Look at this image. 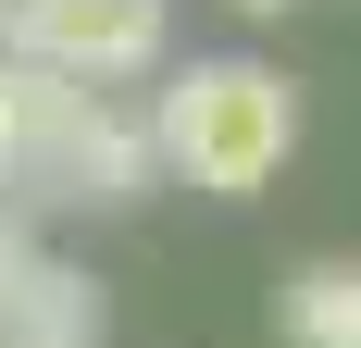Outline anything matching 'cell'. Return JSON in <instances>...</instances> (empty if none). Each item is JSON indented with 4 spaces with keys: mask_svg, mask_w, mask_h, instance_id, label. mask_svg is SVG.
<instances>
[{
    "mask_svg": "<svg viewBox=\"0 0 361 348\" xmlns=\"http://www.w3.org/2000/svg\"><path fill=\"white\" fill-rule=\"evenodd\" d=\"M0 37H13V63L63 75V87H125V75H162L175 25H162V0H0Z\"/></svg>",
    "mask_w": 361,
    "mask_h": 348,
    "instance_id": "3957f363",
    "label": "cell"
},
{
    "mask_svg": "<svg viewBox=\"0 0 361 348\" xmlns=\"http://www.w3.org/2000/svg\"><path fill=\"white\" fill-rule=\"evenodd\" d=\"M237 13H299V0H237Z\"/></svg>",
    "mask_w": 361,
    "mask_h": 348,
    "instance_id": "8992f818",
    "label": "cell"
},
{
    "mask_svg": "<svg viewBox=\"0 0 361 348\" xmlns=\"http://www.w3.org/2000/svg\"><path fill=\"white\" fill-rule=\"evenodd\" d=\"M274 336L287 348H361V261H299V274H274Z\"/></svg>",
    "mask_w": 361,
    "mask_h": 348,
    "instance_id": "5b68a950",
    "label": "cell"
},
{
    "mask_svg": "<svg viewBox=\"0 0 361 348\" xmlns=\"http://www.w3.org/2000/svg\"><path fill=\"white\" fill-rule=\"evenodd\" d=\"M0 348H100V274L0 224Z\"/></svg>",
    "mask_w": 361,
    "mask_h": 348,
    "instance_id": "277c9868",
    "label": "cell"
},
{
    "mask_svg": "<svg viewBox=\"0 0 361 348\" xmlns=\"http://www.w3.org/2000/svg\"><path fill=\"white\" fill-rule=\"evenodd\" d=\"M149 125L125 100H100V87H63L50 100V125H37V149H25V211H125V199H149Z\"/></svg>",
    "mask_w": 361,
    "mask_h": 348,
    "instance_id": "7a4b0ae2",
    "label": "cell"
},
{
    "mask_svg": "<svg viewBox=\"0 0 361 348\" xmlns=\"http://www.w3.org/2000/svg\"><path fill=\"white\" fill-rule=\"evenodd\" d=\"M149 125V162L187 174V187H212V199H262L299 149V87L250 50H212V63H175L162 75V100L137 112Z\"/></svg>",
    "mask_w": 361,
    "mask_h": 348,
    "instance_id": "6da1fadb",
    "label": "cell"
}]
</instances>
